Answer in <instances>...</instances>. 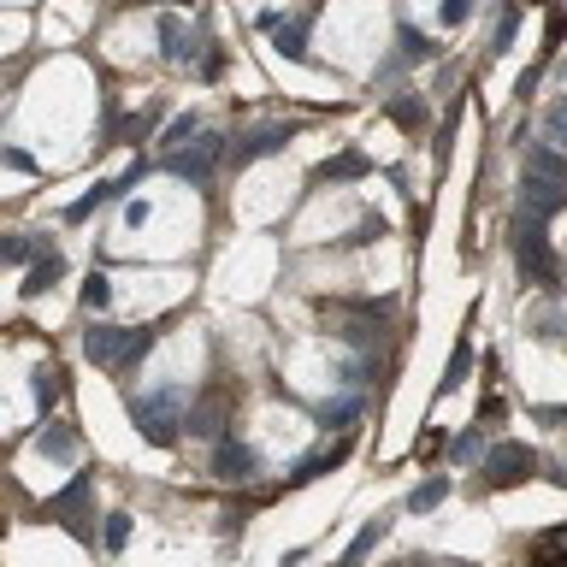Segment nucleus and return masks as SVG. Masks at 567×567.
<instances>
[{"instance_id": "nucleus-1", "label": "nucleus", "mask_w": 567, "mask_h": 567, "mask_svg": "<svg viewBox=\"0 0 567 567\" xmlns=\"http://www.w3.org/2000/svg\"><path fill=\"white\" fill-rule=\"evenodd\" d=\"M130 426L142 432V443L172 449V443L184 438V426H189L184 390H148V396H136V402H130Z\"/></svg>"}, {"instance_id": "nucleus-2", "label": "nucleus", "mask_w": 567, "mask_h": 567, "mask_svg": "<svg viewBox=\"0 0 567 567\" xmlns=\"http://www.w3.org/2000/svg\"><path fill=\"white\" fill-rule=\"evenodd\" d=\"M514 266H520V278L538 284V290H556V284H562V272H556V249H550L544 225H532V219L514 225Z\"/></svg>"}, {"instance_id": "nucleus-3", "label": "nucleus", "mask_w": 567, "mask_h": 567, "mask_svg": "<svg viewBox=\"0 0 567 567\" xmlns=\"http://www.w3.org/2000/svg\"><path fill=\"white\" fill-rule=\"evenodd\" d=\"M225 160V136H195L189 148H178V154H166V172H178V178H189V184H201V178H213V166Z\"/></svg>"}, {"instance_id": "nucleus-4", "label": "nucleus", "mask_w": 567, "mask_h": 567, "mask_svg": "<svg viewBox=\"0 0 567 567\" xmlns=\"http://www.w3.org/2000/svg\"><path fill=\"white\" fill-rule=\"evenodd\" d=\"M532 467H538V455L526 443H497L485 455V479L491 485H520V479H532Z\"/></svg>"}, {"instance_id": "nucleus-5", "label": "nucleus", "mask_w": 567, "mask_h": 567, "mask_svg": "<svg viewBox=\"0 0 567 567\" xmlns=\"http://www.w3.org/2000/svg\"><path fill=\"white\" fill-rule=\"evenodd\" d=\"M48 520H60L77 538H89V479H83V473L65 485L60 497H48Z\"/></svg>"}, {"instance_id": "nucleus-6", "label": "nucleus", "mask_w": 567, "mask_h": 567, "mask_svg": "<svg viewBox=\"0 0 567 567\" xmlns=\"http://www.w3.org/2000/svg\"><path fill=\"white\" fill-rule=\"evenodd\" d=\"M562 207H567V189H562V184H544V178H520V219L544 225V219H556Z\"/></svg>"}, {"instance_id": "nucleus-7", "label": "nucleus", "mask_w": 567, "mask_h": 567, "mask_svg": "<svg viewBox=\"0 0 567 567\" xmlns=\"http://www.w3.org/2000/svg\"><path fill=\"white\" fill-rule=\"evenodd\" d=\"M83 355L101 373H119V361H125V325H89L83 331Z\"/></svg>"}, {"instance_id": "nucleus-8", "label": "nucleus", "mask_w": 567, "mask_h": 567, "mask_svg": "<svg viewBox=\"0 0 567 567\" xmlns=\"http://www.w3.org/2000/svg\"><path fill=\"white\" fill-rule=\"evenodd\" d=\"M254 467H260V455H254L249 443H237V438L213 443V473H219V479H231V485H249Z\"/></svg>"}, {"instance_id": "nucleus-9", "label": "nucleus", "mask_w": 567, "mask_h": 567, "mask_svg": "<svg viewBox=\"0 0 567 567\" xmlns=\"http://www.w3.org/2000/svg\"><path fill=\"white\" fill-rule=\"evenodd\" d=\"M189 438L225 443V396H219V390H207V396L189 402Z\"/></svg>"}, {"instance_id": "nucleus-10", "label": "nucleus", "mask_w": 567, "mask_h": 567, "mask_svg": "<svg viewBox=\"0 0 567 567\" xmlns=\"http://www.w3.org/2000/svg\"><path fill=\"white\" fill-rule=\"evenodd\" d=\"M290 142V125H260V130H249V136H237V148H231V166L243 172L249 160H260V154H278Z\"/></svg>"}, {"instance_id": "nucleus-11", "label": "nucleus", "mask_w": 567, "mask_h": 567, "mask_svg": "<svg viewBox=\"0 0 567 567\" xmlns=\"http://www.w3.org/2000/svg\"><path fill=\"white\" fill-rule=\"evenodd\" d=\"M526 178H544V184L567 189V154L550 148V142H532V148H526Z\"/></svg>"}, {"instance_id": "nucleus-12", "label": "nucleus", "mask_w": 567, "mask_h": 567, "mask_svg": "<svg viewBox=\"0 0 567 567\" xmlns=\"http://www.w3.org/2000/svg\"><path fill=\"white\" fill-rule=\"evenodd\" d=\"M367 172H373V166H367V154H355V148L319 166V178H325V184H343V178H367Z\"/></svg>"}, {"instance_id": "nucleus-13", "label": "nucleus", "mask_w": 567, "mask_h": 567, "mask_svg": "<svg viewBox=\"0 0 567 567\" xmlns=\"http://www.w3.org/2000/svg\"><path fill=\"white\" fill-rule=\"evenodd\" d=\"M54 278H65V254H42V260L30 266V278H24V296H42Z\"/></svg>"}, {"instance_id": "nucleus-14", "label": "nucleus", "mask_w": 567, "mask_h": 567, "mask_svg": "<svg viewBox=\"0 0 567 567\" xmlns=\"http://www.w3.org/2000/svg\"><path fill=\"white\" fill-rule=\"evenodd\" d=\"M160 36H166V60L172 65L195 60V48H189V36H184V18H160Z\"/></svg>"}, {"instance_id": "nucleus-15", "label": "nucleus", "mask_w": 567, "mask_h": 567, "mask_svg": "<svg viewBox=\"0 0 567 567\" xmlns=\"http://www.w3.org/2000/svg\"><path fill=\"white\" fill-rule=\"evenodd\" d=\"M343 455H349V443H331L325 455H308V461L296 467V485H308V479H319V473H331V467H337Z\"/></svg>"}, {"instance_id": "nucleus-16", "label": "nucleus", "mask_w": 567, "mask_h": 567, "mask_svg": "<svg viewBox=\"0 0 567 567\" xmlns=\"http://www.w3.org/2000/svg\"><path fill=\"white\" fill-rule=\"evenodd\" d=\"M443 497H449V479H426V485H414V497H408V514H426V508H438Z\"/></svg>"}, {"instance_id": "nucleus-17", "label": "nucleus", "mask_w": 567, "mask_h": 567, "mask_svg": "<svg viewBox=\"0 0 567 567\" xmlns=\"http://www.w3.org/2000/svg\"><path fill=\"white\" fill-rule=\"evenodd\" d=\"M107 302H113V278H107V272H89V278H83V308L101 314Z\"/></svg>"}, {"instance_id": "nucleus-18", "label": "nucleus", "mask_w": 567, "mask_h": 567, "mask_svg": "<svg viewBox=\"0 0 567 567\" xmlns=\"http://www.w3.org/2000/svg\"><path fill=\"white\" fill-rule=\"evenodd\" d=\"M390 119H396L402 130H420V125H426V107H420V95H396V101H390Z\"/></svg>"}, {"instance_id": "nucleus-19", "label": "nucleus", "mask_w": 567, "mask_h": 567, "mask_svg": "<svg viewBox=\"0 0 567 567\" xmlns=\"http://www.w3.org/2000/svg\"><path fill=\"white\" fill-rule=\"evenodd\" d=\"M272 42H278V54H284V60H308V42H302V30H296L290 18L272 30Z\"/></svg>"}, {"instance_id": "nucleus-20", "label": "nucleus", "mask_w": 567, "mask_h": 567, "mask_svg": "<svg viewBox=\"0 0 567 567\" xmlns=\"http://www.w3.org/2000/svg\"><path fill=\"white\" fill-rule=\"evenodd\" d=\"M42 455H54V461H71V455H77V438H71L65 426H48V432H42Z\"/></svg>"}, {"instance_id": "nucleus-21", "label": "nucleus", "mask_w": 567, "mask_h": 567, "mask_svg": "<svg viewBox=\"0 0 567 567\" xmlns=\"http://www.w3.org/2000/svg\"><path fill=\"white\" fill-rule=\"evenodd\" d=\"M467 355H473V343H467V337H461V343H455V355H449V373H443L438 396H449V390H455V384H461V378H467Z\"/></svg>"}, {"instance_id": "nucleus-22", "label": "nucleus", "mask_w": 567, "mask_h": 567, "mask_svg": "<svg viewBox=\"0 0 567 567\" xmlns=\"http://www.w3.org/2000/svg\"><path fill=\"white\" fill-rule=\"evenodd\" d=\"M544 136H550V148H562V154H567V95L544 113Z\"/></svg>"}, {"instance_id": "nucleus-23", "label": "nucleus", "mask_w": 567, "mask_h": 567, "mask_svg": "<svg viewBox=\"0 0 567 567\" xmlns=\"http://www.w3.org/2000/svg\"><path fill=\"white\" fill-rule=\"evenodd\" d=\"M184 136H201V125H195V113H178V119H172V125L160 130V142H166V148H172V154H178V148H184Z\"/></svg>"}, {"instance_id": "nucleus-24", "label": "nucleus", "mask_w": 567, "mask_h": 567, "mask_svg": "<svg viewBox=\"0 0 567 567\" xmlns=\"http://www.w3.org/2000/svg\"><path fill=\"white\" fill-rule=\"evenodd\" d=\"M60 367H36V402H42V408H54V402H60Z\"/></svg>"}, {"instance_id": "nucleus-25", "label": "nucleus", "mask_w": 567, "mask_h": 567, "mask_svg": "<svg viewBox=\"0 0 567 567\" xmlns=\"http://www.w3.org/2000/svg\"><path fill=\"white\" fill-rule=\"evenodd\" d=\"M432 48H438V42H432V36H420V30H414V24H402V60H426V54H432Z\"/></svg>"}, {"instance_id": "nucleus-26", "label": "nucleus", "mask_w": 567, "mask_h": 567, "mask_svg": "<svg viewBox=\"0 0 567 567\" xmlns=\"http://www.w3.org/2000/svg\"><path fill=\"white\" fill-rule=\"evenodd\" d=\"M378 237H384V219H373V213H367V219H361V225H355L343 243H349V249H367V243H378Z\"/></svg>"}, {"instance_id": "nucleus-27", "label": "nucleus", "mask_w": 567, "mask_h": 567, "mask_svg": "<svg viewBox=\"0 0 567 567\" xmlns=\"http://www.w3.org/2000/svg\"><path fill=\"white\" fill-rule=\"evenodd\" d=\"M378 538H384V520H367V526H361V532H355V544H349V562H361V556H367V550H373Z\"/></svg>"}, {"instance_id": "nucleus-28", "label": "nucleus", "mask_w": 567, "mask_h": 567, "mask_svg": "<svg viewBox=\"0 0 567 567\" xmlns=\"http://www.w3.org/2000/svg\"><path fill=\"white\" fill-rule=\"evenodd\" d=\"M355 414H361V402H355V396H349V402H325V408H319V420H325V426H343V420H355Z\"/></svg>"}, {"instance_id": "nucleus-29", "label": "nucleus", "mask_w": 567, "mask_h": 567, "mask_svg": "<svg viewBox=\"0 0 567 567\" xmlns=\"http://www.w3.org/2000/svg\"><path fill=\"white\" fill-rule=\"evenodd\" d=\"M6 266H30V260H36V243H30V237H6Z\"/></svg>"}, {"instance_id": "nucleus-30", "label": "nucleus", "mask_w": 567, "mask_h": 567, "mask_svg": "<svg viewBox=\"0 0 567 567\" xmlns=\"http://www.w3.org/2000/svg\"><path fill=\"white\" fill-rule=\"evenodd\" d=\"M130 538V514H107V550H125Z\"/></svg>"}, {"instance_id": "nucleus-31", "label": "nucleus", "mask_w": 567, "mask_h": 567, "mask_svg": "<svg viewBox=\"0 0 567 567\" xmlns=\"http://www.w3.org/2000/svg\"><path fill=\"white\" fill-rule=\"evenodd\" d=\"M514 24H520V12H503V24H497V42H491V54H508V42H514Z\"/></svg>"}, {"instance_id": "nucleus-32", "label": "nucleus", "mask_w": 567, "mask_h": 567, "mask_svg": "<svg viewBox=\"0 0 567 567\" xmlns=\"http://www.w3.org/2000/svg\"><path fill=\"white\" fill-rule=\"evenodd\" d=\"M443 449V432H420V443H414V455H420V461H426V455H438Z\"/></svg>"}, {"instance_id": "nucleus-33", "label": "nucleus", "mask_w": 567, "mask_h": 567, "mask_svg": "<svg viewBox=\"0 0 567 567\" xmlns=\"http://www.w3.org/2000/svg\"><path fill=\"white\" fill-rule=\"evenodd\" d=\"M438 18L449 24V30H455V24H467V0H449V6H443Z\"/></svg>"}, {"instance_id": "nucleus-34", "label": "nucleus", "mask_w": 567, "mask_h": 567, "mask_svg": "<svg viewBox=\"0 0 567 567\" xmlns=\"http://www.w3.org/2000/svg\"><path fill=\"white\" fill-rule=\"evenodd\" d=\"M467 455H479V432H461L455 438V461H467Z\"/></svg>"}, {"instance_id": "nucleus-35", "label": "nucleus", "mask_w": 567, "mask_h": 567, "mask_svg": "<svg viewBox=\"0 0 567 567\" xmlns=\"http://www.w3.org/2000/svg\"><path fill=\"white\" fill-rule=\"evenodd\" d=\"M6 166H12V172H36V160H30L24 148H6Z\"/></svg>"}, {"instance_id": "nucleus-36", "label": "nucleus", "mask_w": 567, "mask_h": 567, "mask_svg": "<svg viewBox=\"0 0 567 567\" xmlns=\"http://www.w3.org/2000/svg\"><path fill=\"white\" fill-rule=\"evenodd\" d=\"M414 567H455V562H414Z\"/></svg>"}, {"instance_id": "nucleus-37", "label": "nucleus", "mask_w": 567, "mask_h": 567, "mask_svg": "<svg viewBox=\"0 0 567 567\" xmlns=\"http://www.w3.org/2000/svg\"><path fill=\"white\" fill-rule=\"evenodd\" d=\"M337 567H361V562H349V556H343V562H337Z\"/></svg>"}, {"instance_id": "nucleus-38", "label": "nucleus", "mask_w": 567, "mask_h": 567, "mask_svg": "<svg viewBox=\"0 0 567 567\" xmlns=\"http://www.w3.org/2000/svg\"><path fill=\"white\" fill-rule=\"evenodd\" d=\"M396 567H414V562H396Z\"/></svg>"}]
</instances>
